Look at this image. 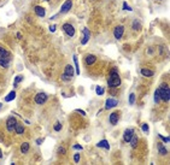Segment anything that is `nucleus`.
<instances>
[{"label":"nucleus","mask_w":170,"mask_h":165,"mask_svg":"<svg viewBox=\"0 0 170 165\" xmlns=\"http://www.w3.org/2000/svg\"><path fill=\"white\" fill-rule=\"evenodd\" d=\"M62 29L64 30V33H65L66 35H69V36H70V38H72V36L75 35V28H74L70 23H65V24H63Z\"/></svg>","instance_id":"6"},{"label":"nucleus","mask_w":170,"mask_h":165,"mask_svg":"<svg viewBox=\"0 0 170 165\" xmlns=\"http://www.w3.org/2000/svg\"><path fill=\"white\" fill-rule=\"evenodd\" d=\"M62 80H63L64 82H68V81H70V80H71V77H70V76H68L66 74H63V75H62Z\"/></svg>","instance_id":"31"},{"label":"nucleus","mask_w":170,"mask_h":165,"mask_svg":"<svg viewBox=\"0 0 170 165\" xmlns=\"http://www.w3.org/2000/svg\"><path fill=\"white\" fill-rule=\"evenodd\" d=\"M142 131L144 133H148V125L147 124H142Z\"/></svg>","instance_id":"33"},{"label":"nucleus","mask_w":170,"mask_h":165,"mask_svg":"<svg viewBox=\"0 0 170 165\" xmlns=\"http://www.w3.org/2000/svg\"><path fill=\"white\" fill-rule=\"evenodd\" d=\"M123 33H124V27L123 25H118V27H116L115 31H113V36H115V39L120 40L122 38Z\"/></svg>","instance_id":"9"},{"label":"nucleus","mask_w":170,"mask_h":165,"mask_svg":"<svg viewBox=\"0 0 170 165\" xmlns=\"http://www.w3.org/2000/svg\"><path fill=\"white\" fill-rule=\"evenodd\" d=\"M130 145H131V147H133V148H135L136 147V143H138V136L134 134L133 136H131V139H130Z\"/></svg>","instance_id":"21"},{"label":"nucleus","mask_w":170,"mask_h":165,"mask_svg":"<svg viewBox=\"0 0 170 165\" xmlns=\"http://www.w3.org/2000/svg\"><path fill=\"white\" fill-rule=\"evenodd\" d=\"M158 89H159L160 100L168 102V101L170 100V89H169V86H168V84H162Z\"/></svg>","instance_id":"3"},{"label":"nucleus","mask_w":170,"mask_h":165,"mask_svg":"<svg viewBox=\"0 0 170 165\" xmlns=\"http://www.w3.org/2000/svg\"><path fill=\"white\" fill-rule=\"evenodd\" d=\"M55 28H57V25H55V24L51 25V27H50V30H51V33H54V31H55Z\"/></svg>","instance_id":"35"},{"label":"nucleus","mask_w":170,"mask_h":165,"mask_svg":"<svg viewBox=\"0 0 170 165\" xmlns=\"http://www.w3.org/2000/svg\"><path fill=\"white\" fill-rule=\"evenodd\" d=\"M42 141H44L42 139H37V140H36V145H41V143H42Z\"/></svg>","instance_id":"39"},{"label":"nucleus","mask_w":170,"mask_h":165,"mask_svg":"<svg viewBox=\"0 0 170 165\" xmlns=\"http://www.w3.org/2000/svg\"><path fill=\"white\" fill-rule=\"evenodd\" d=\"M159 137H160V139H162L164 142H169V137H164L163 135H159Z\"/></svg>","instance_id":"36"},{"label":"nucleus","mask_w":170,"mask_h":165,"mask_svg":"<svg viewBox=\"0 0 170 165\" xmlns=\"http://www.w3.org/2000/svg\"><path fill=\"white\" fill-rule=\"evenodd\" d=\"M35 13L39 16V17H45V15H46L45 9L41 7V6H35Z\"/></svg>","instance_id":"16"},{"label":"nucleus","mask_w":170,"mask_h":165,"mask_svg":"<svg viewBox=\"0 0 170 165\" xmlns=\"http://www.w3.org/2000/svg\"><path fill=\"white\" fill-rule=\"evenodd\" d=\"M62 123L60 122H57L55 124H54V126H53V129H54V131H60L62 130Z\"/></svg>","instance_id":"24"},{"label":"nucleus","mask_w":170,"mask_h":165,"mask_svg":"<svg viewBox=\"0 0 170 165\" xmlns=\"http://www.w3.org/2000/svg\"><path fill=\"white\" fill-rule=\"evenodd\" d=\"M120 84H121V77L118 75L117 70L112 69L110 71V75H109V78H107V86L110 88H117Z\"/></svg>","instance_id":"1"},{"label":"nucleus","mask_w":170,"mask_h":165,"mask_svg":"<svg viewBox=\"0 0 170 165\" xmlns=\"http://www.w3.org/2000/svg\"><path fill=\"white\" fill-rule=\"evenodd\" d=\"M64 74H66V75H68V76H70V77H72V76H74V74H75V72H74V68H72L70 64L65 66V71H64Z\"/></svg>","instance_id":"18"},{"label":"nucleus","mask_w":170,"mask_h":165,"mask_svg":"<svg viewBox=\"0 0 170 165\" xmlns=\"http://www.w3.org/2000/svg\"><path fill=\"white\" fill-rule=\"evenodd\" d=\"M158 151H159V154H162V155H165L168 153V150L163 146V143H158Z\"/></svg>","instance_id":"20"},{"label":"nucleus","mask_w":170,"mask_h":165,"mask_svg":"<svg viewBox=\"0 0 170 165\" xmlns=\"http://www.w3.org/2000/svg\"><path fill=\"white\" fill-rule=\"evenodd\" d=\"M15 97H16V92H15V90H12L11 93H9V94H7V97L5 98V101H11V100H13V99H15Z\"/></svg>","instance_id":"23"},{"label":"nucleus","mask_w":170,"mask_h":165,"mask_svg":"<svg viewBox=\"0 0 170 165\" xmlns=\"http://www.w3.org/2000/svg\"><path fill=\"white\" fill-rule=\"evenodd\" d=\"M155 101H156L157 104L160 101V97H159V89H157V90L155 92Z\"/></svg>","instance_id":"26"},{"label":"nucleus","mask_w":170,"mask_h":165,"mask_svg":"<svg viewBox=\"0 0 170 165\" xmlns=\"http://www.w3.org/2000/svg\"><path fill=\"white\" fill-rule=\"evenodd\" d=\"M45 1H50V0H45Z\"/></svg>","instance_id":"43"},{"label":"nucleus","mask_w":170,"mask_h":165,"mask_svg":"<svg viewBox=\"0 0 170 165\" xmlns=\"http://www.w3.org/2000/svg\"><path fill=\"white\" fill-rule=\"evenodd\" d=\"M118 113L117 112H112L111 115H110V117H109V119H110V123L112 124V125H116L117 123H118Z\"/></svg>","instance_id":"12"},{"label":"nucleus","mask_w":170,"mask_h":165,"mask_svg":"<svg viewBox=\"0 0 170 165\" xmlns=\"http://www.w3.org/2000/svg\"><path fill=\"white\" fill-rule=\"evenodd\" d=\"M0 158H3V152H1V150H0Z\"/></svg>","instance_id":"41"},{"label":"nucleus","mask_w":170,"mask_h":165,"mask_svg":"<svg viewBox=\"0 0 170 165\" xmlns=\"http://www.w3.org/2000/svg\"><path fill=\"white\" fill-rule=\"evenodd\" d=\"M1 107H3V104H0V110H1Z\"/></svg>","instance_id":"42"},{"label":"nucleus","mask_w":170,"mask_h":165,"mask_svg":"<svg viewBox=\"0 0 170 165\" xmlns=\"http://www.w3.org/2000/svg\"><path fill=\"white\" fill-rule=\"evenodd\" d=\"M21 36H22L21 33H17V39H21Z\"/></svg>","instance_id":"40"},{"label":"nucleus","mask_w":170,"mask_h":165,"mask_svg":"<svg viewBox=\"0 0 170 165\" xmlns=\"http://www.w3.org/2000/svg\"><path fill=\"white\" fill-rule=\"evenodd\" d=\"M15 131H16L18 135H22V134L24 133V125L17 122V124H16V128H15Z\"/></svg>","instance_id":"15"},{"label":"nucleus","mask_w":170,"mask_h":165,"mask_svg":"<svg viewBox=\"0 0 170 165\" xmlns=\"http://www.w3.org/2000/svg\"><path fill=\"white\" fill-rule=\"evenodd\" d=\"M95 92H97V94H98V95H103L105 90H104V88H103V87L98 86V87H97V89H95Z\"/></svg>","instance_id":"27"},{"label":"nucleus","mask_w":170,"mask_h":165,"mask_svg":"<svg viewBox=\"0 0 170 165\" xmlns=\"http://www.w3.org/2000/svg\"><path fill=\"white\" fill-rule=\"evenodd\" d=\"M89 36H90L89 30H88L87 28H83V29H82V39H81V45H86V44L88 42V40H89Z\"/></svg>","instance_id":"8"},{"label":"nucleus","mask_w":170,"mask_h":165,"mask_svg":"<svg viewBox=\"0 0 170 165\" xmlns=\"http://www.w3.org/2000/svg\"><path fill=\"white\" fill-rule=\"evenodd\" d=\"M58 153H60V154H65V153H66V151H65V148H64V147H59V148H58Z\"/></svg>","instance_id":"34"},{"label":"nucleus","mask_w":170,"mask_h":165,"mask_svg":"<svg viewBox=\"0 0 170 165\" xmlns=\"http://www.w3.org/2000/svg\"><path fill=\"white\" fill-rule=\"evenodd\" d=\"M133 135H134V129H127V130L123 133V140H124L125 142H129Z\"/></svg>","instance_id":"11"},{"label":"nucleus","mask_w":170,"mask_h":165,"mask_svg":"<svg viewBox=\"0 0 170 165\" xmlns=\"http://www.w3.org/2000/svg\"><path fill=\"white\" fill-rule=\"evenodd\" d=\"M71 6H72V1H71V0H66V1L62 5V7H60V13H66L71 9Z\"/></svg>","instance_id":"10"},{"label":"nucleus","mask_w":170,"mask_h":165,"mask_svg":"<svg viewBox=\"0 0 170 165\" xmlns=\"http://www.w3.org/2000/svg\"><path fill=\"white\" fill-rule=\"evenodd\" d=\"M97 146L99 148H105V150H110V145L107 142V140H101L97 143Z\"/></svg>","instance_id":"14"},{"label":"nucleus","mask_w":170,"mask_h":165,"mask_svg":"<svg viewBox=\"0 0 170 165\" xmlns=\"http://www.w3.org/2000/svg\"><path fill=\"white\" fill-rule=\"evenodd\" d=\"M47 99H48V97H47L46 93H37V94L35 95V102H36L37 105L45 104V102L47 101Z\"/></svg>","instance_id":"5"},{"label":"nucleus","mask_w":170,"mask_h":165,"mask_svg":"<svg viewBox=\"0 0 170 165\" xmlns=\"http://www.w3.org/2000/svg\"><path fill=\"white\" fill-rule=\"evenodd\" d=\"M140 72H141V75L145 76V77H152L155 75V72L152 70H147V69H141Z\"/></svg>","instance_id":"17"},{"label":"nucleus","mask_w":170,"mask_h":165,"mask_svg":"<svg viewBox=\"0 0 170 165\" xmlns=\"http://www.w3.org/2000/svg\"><path fill=\"white\" fill-rule=\"evenodd\" d=\"M95 62H97V57L93 56V54H88V56L86 57V64H88V65H92Z\"/></svg>","instance_id":"13"},{"label":"nucleus","mask_w":170,"mask_h":165,"mask_svg":"<svg viewBox=\"0 0 170 165\" xmlns=\"http://www.w3.org/2000/svg\"><path fill=\"white\" fill-rule=\"evenodd\" d=\"M140 28H141V25H140V22L135 19V21L133 22V29H134V30H136V29H140Z\"/></svg>","instance_id":"29"},{"label":"nucleus","mask_w":170,"mask_h":165,"mask_svg":"<svg viewBox=\"0 0 170 165\" xmlns=\"http://www.w3.org/2000/svg\"><path fill=\"white\" fill-rule=\"evenodd\" d=\"M123 10H124V11H133V9H131L125 1L123 3Z\"/></svg>","instance_id":"30"},{"label":"nucleus","mask_w":170,"mask_h":165,"mask_svg":"<svg viewBox=\"0 0 170 165\" xmlns=\"http://www.w3.org/2000/svg\"><path fill=\"white\" fill-rule=\"evenodd\" d=\"M17 121L15 117H9L6 121V128H7V131L9 133H13L15 131V128H16Z\"/></svg>","instance_id":"4"},{"label":"nucleus","mask_w":170,"mask_h":165,"mask_svg":"<svg viewBox=\"0 0 170 165\" xmlns=\"http://www.w3.org/2000/svg\"><path fill=\"white\" fill-rule=\"evenodd\" d=\"M74 59V64H75V69H76V74L80 75V66H79V60H77V57L76 56H74L72 57Z\"/></svg>","instance_id":"22"},{"label":"nucleus","mask_w":170,"mask_h":165,"mask_svg":"<svg viewBox=\"0 0 170 165\" xmlns=\"http://www.w3.org/2000/svg\"><path fill=\"white\" fill-rule=\"evenodd\" d=\"M74 148H76V150H82V146H80V145H75Z\"/></svg>","instance_id":"38"},{"label":"nucleus","mask_w":170,"mask_h":165,"mask_svg":"<svg viewBox=\"0 0 170 165\" xmlns=\"http://www.w3.org/2000/svg\"><path fill=\"white\" fill-rule=\"evenodd\" d=\"M76 112H79V113H81L82 116H86V112H85V111H82V110H79V108H77V110H76Z\"/></svg>","instance_id":"37"},{"label":"nucleus","mask_w":170,"mask_h":165,"mask_svg":"<svg viewBox=\"0 0 170 165\" xmlns=\"http://www.w3.org/2000/svg\"><path fill=\"white\" fill-rule=\"evenodd\" d=\"M134 102H135V94L131 93V94L129 95V104H130V105H134Z\"/></svg>","instance_id":"28"},{"label":"nucleus","mask_w":170,"mask_h":165,"mask_svg":"<svg viewBox=\"0 0 170 165\" xmlns=\"http://www.w3.org/2000/svg\"><path fill=\"white\" fill-rule=\"evenodd\" d=\"M74 161H75V163H79V161H80V154H79V153H76V154L74 155Z\"/></svg>","instance_id":"32"},{"label":"nucleus","mask_w":170,"mask_h":165,"mask_svg":"<svg viewBox=\"0 0 170 165\" xmlns=\"http://www.w3.org/2000/svg\"><path fill=\"white\" fill-rule=\"evenodd\" d=\"M118 105V100L116 99H112V98H109L106 101H105V108L106 110H110L112 107H116Z\"/></svg>","instance_id":"7"},{"label":"nucleus","mask_w":170,"mask_h":165,"mask_svg":"<svg viewBox=\"0 0 170 165\" xmlns=\"http://www.w3.org/2000/svg\"><path fill=\"white\" fill-rule=\"evenodd\" d=\"M29 147H30V145H29L28 142H23V143L21 145V152H22L23 154H25V153L29 151Z\"/></svg>","instance_id":"19"},{"label":"nucleus","mask_w":170,"mask_h":165,"mask_svg":"<svg viewBox=\"0 0 170 165\" xmlns=\"http://www.w3.org/2000/svg\"><path fill=\"white\" fill-rule=\"evenodd\" d=\"M23 80V76H21V75H18V76H16V78H15V82H13V86L16 87L18 83H20L21 81Z\"/></svg>","instance_id":"25"},{"label":"nucleus","mask_w":170,"mask_h":165,"mask_svg":"<svg viewBox=\"0 0 170 165\" xmlns=\"http://www.w3.org/2000/svg\"><path fill=\"white\" fill-rule=\"evenodd\" d=\"M10 62H11V53L4 47L0 46V66L6 69L9 68Z\"/></svg>","instance_id":"2"}]
</instances>
